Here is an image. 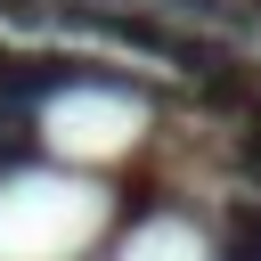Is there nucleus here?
Segmentation results:
<instances>
[{"instance_id": "obj_1", "label": "nucleus", "mask_w": 261, "mask_h": 261, "mask_svg": "<svg viewBox=\"0 0 261 261\" xmlns=\"http://www.w3.org/2000/svg\"><path fill=\"white\" fill-rule=\"evenodd\" d=\"M188 98H196V114H212V122H237V114L261 98V49H228L212 73H196V82H188Z\"/></svg>"}, {"instance_id": "obj_2", "label": "nucleus", "mask_w": 261, "mask_h": 261, "mask_svg": "<svg viewBox=\"0 0 261 261\" xmlns=\"http://www.w3.org/2000/svg\"><path fill=\"white\" fill-rule=\"evenodd\" d=\"M212 261H261V196H228L212 212Z\"/></svg>"}, {"instance_id": "obj_3", "label": "nucleus", "mask_w": 261, "mask_h": 261, "mask_svg": "<svg viewBox=\"0 0 261 261\" xmlns=\"http://www.w3.org/2000/svg\"><path fill=\"white\" fill-rule=\"evenodd\" d=\"M220 171H228L237 188H253V196H261V98L228 122V139H220Z\"/></svg>"}, {"instance_id": "obj_4", "label": "nucleus", "mask_w": 261, "mask_h": 261, "mask_svg": "<svg viewBox=\"0 0 261 261\" xmlns=\"http://www.w3.org/2000/svg\"><path fill=\"white\" fill-rule=\"evenodd\" d=\"M220 16H228V24H237V33H253V41H261V0H228V8H220Z\"/></svg>"}, {"instance_id": "obj_5", "label": "nucleus", "mask_w": 261, "mask_h": 261, "mask_svg": "<svg viewBox=\"0 0 261 261\" xmlns=\"http://www.w3.org/2000/svg\"><path fill=\"white\" fill-rule=\"evenodd\" d=\"M155 8H171V16H220L228 0H155Z\"/></svg>"}, {"instance_id": "obj_6", "label": "nucleus", "mask_w": 261, "mask_h": 261, "mask_svg": "<svg viewBox=\"0 0 261 261\" xmlns=\"http://www.w3.org/2000/svg\"><path fill=\"white\" fill-rule=\"evenodd\" d=\"M98 8H130V0H98Z\"/></svg>"}]
</instances>
